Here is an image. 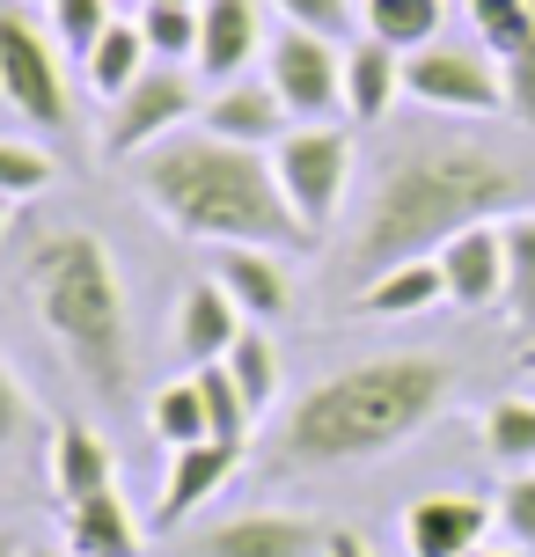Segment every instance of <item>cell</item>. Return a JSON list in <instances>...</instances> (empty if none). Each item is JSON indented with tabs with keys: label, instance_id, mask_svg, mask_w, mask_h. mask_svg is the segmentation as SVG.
I'll return each mask as SVG.
<instances>
[{
	"label": "cell",
	"instance_id": "cell-11",
	"mask_svg": "<svg viewBox=\"0 0 535 557\" xmlns=\"http://www.w3.org/2000/svg\"><path fill=\"white\" fill-rule=\"evenodd\" d=\"M484 529H499V513L470 492H425L403 513V550L411 557H470L484 550Z\"/></svg>",
	"mask_w": 535,
	"mask_h": 557
},
{
	"label": "cell",
	"instance_id": "cell-38",
	"mask_svg": "<svg viewBox=\"0 0 535 557\" xmlns=\"http://www.w3.org/2000/svg\"><path fill=\"white\" fill-rule=\"evenodd\" d=\"M470 557H535V550H521V543H484V550H470Z\"/></svg>",
	"mask_w": 535,
	"mask_h": 557
},
{
	"label": "cell",
	"instance_id": "cell-27",
	"mask_svg": "<svg viewBox=\"0 0 535 557\" xmlns=\"http://www.w3.org/2000/svg\"><path fill=\"white\" fill-rule=\"evenodd\" d=\"M147 433L170 447H198L213 441V425H206V396H198V382H162L154 389V404H147Z\"/></svg>",
	"mask_w": 535,
	"mask_h": 557
},
{
	"label": "cell",
	"instance_id": "cell-4",
	"mask_svg": "<svg viewBox=\"0 0 535 557\" xmlns=\"http://www.w3.org/2000/svg\"><path fill=\"white\" fill-rule=\"evenodd\" d=\"M23 294L88 396L117 404L133 389V315H125V278H117L103 235H88V227L37 235L23 250Z\"/></svg>",
	"mask_w": 535,
	"mask_h": 557
},
{
	"label": "cell",
	"instance_id": "cell-1",
	"mask_svg": "<svg viewBox=\"0 0 535 557\" xmlns=\"http://www.w3.org/2000/svg\"><path fill=\"white\" fill-rule=\"evenodd\" d=\"M521 198H528V162H513V154L484 147V139H448V133L396 139L382 154V169H374L360 227H352L345 278L366 286L389 264L440 257L462 227L521 213Z\"/></svg>",
	"mask_w": 535,
	"mask_h": 557
},
{
	"label": "cell",
	"instance_id": "cell-17",
	"mask_svg": "<svg viewBox=\"0 0 535 557\" xmlns=\"http://www.w3.org/2000/svg\"><path fill=\"white\" fill-rule=\"evenodd\" d=\"M235 462H242V447L227 441H198V447H176L170 470H162V499H154V521L162 529H176V521H191L198 506L221 492L227 476H235Z\"/></svg>",
	"mask_w": 535,
	"mask_h": 557
},
{
	"label": "cell",
	"instance_id": "cell-21",
	"mask_svg": "<svg viewBox=\"0 0 535 557\" xmlns=\"http://www.w3.org/2000/svg\"><path fill=\"white\" fill-rule=\"evenodd\" d=\"M66 550H74V557H140V529H133V506L117 499V492L66 506Z\"/></svg>",
	"mask_w": 535,
	"mask_h": 557
},
{
	"label": "cell",
	"instance_id": "cell-12",
	"mask_svg": "<svg viewBox=\"0 0 535 557\" xmlns=\"http://www.w3.org/2000/svg\"><path fill=\"white\" fill-rule=\"evenodd\" d=\"M433 264H440V278H448V301L455 308H499V301H507V227H499V221L462 227Z\"/></svg>",
	"mask_w": 535,
	"mask_h": 557
},
{
	"label": "cell",
	"instance_id": "cell-14",
	"mask_svg": "<svg viewBox=\"0 0 535 557\" xmlns=\"http://www.w3.org/2000/svg\"><path fill=\"white\" fill-rule=\"evenodd\" d=\"M213 278L227 286V301L242 308L250 323H279L286 308H294V272L279 264V250L227 243V250H213Z\"/></svg>",
	"mask_w": 535,
	"mask_h": 557
},
{
	"label": "cell",
	"instance_id": "cell-5",
	"mask_svg": "<svg viewBox=\"0 0 535 557\" xmlns=\"http://www.w3.org/2000/svg\"><path fill=\"white\" fill-rule=\"evenodd\" d=\"M352 133L345 125H294V133L272 147V169H279V191L294 206V221L309 227L315 243L331 235L345 191H352Z\"/></svg>",
	"mask_w": 535,
	"mask_h": 557
},
{
	"label": "cell",
	"instance_id": "cell-19",
	"mask_svg": "<svg viewBox=\"0 0 535 557\" xmlns=\"http://www.w3.org/2000/svg\"><path fill=\"white\" fill-rule=\"evenodd\" d=\"M440 301H448V278H440V264H433V257H419V264H389L382 278L352 286V315H366V323L425 315V308H440Z\"/></svg>",
	"mask_w": 535,
	"mask_h": 557
},
{
	"label": "cell",
	"instance_id": "cell-2",
	"mask_svg": "<svg viewBox=\"0 0 535 557\" xmlns=\"http://www.w3.org/2000/svg\"><path fill=\"white\" fill-rule=\"evenodd\" d=\"M455 389H462V367L440 360V352H374V360H352L286 404L264 462L279 476H331V470L382 462L403 441H419L425 425H440Z\"/></svg>",
	"mask_w": 535,
	"mask_h": 557
},
{
	"label": "cell",
	"instance_id": "cell-39",
	"mask_svg": "<svg viewBox=\"0 0 535 557\" xmlns=\"http://www.w3.org/2000/svg\"><path fill=\"white\" fill-rule=\"evenodd\" d=\"M0 557H29V550H23V543H15L8 529H0Z\"/></svg>",
	"mask_w": 535,
	"mask_h": 557
},
{
	"label": "cell",
	"instance_id": "cell-3",
	"mask_svg": "<svg viewBox=\"0 0 535 557\" xmlns=\"http://www.w3.org/2000/svg\"><path fill=\"white\" fill-rule=\"evenodd\" d=\"M133 191L154 221H170L184 243H257V250H315V235L294 221V206L279 191V169L257 147L198 133L154 139L133 162Z\"/></svg>",
	"mask_w": 535,
	"mask_h": 557
},
{
	"label": "cell",
	"instance_id": "cell-26",
	"mask_svg": "<svg viewBox=\"0 0 535 557\" xmlns=\"http://www.w3.org/2000/svg\"><path fill=\"white\" fill-rule=\"evenodd\" d=\"M191 382H198V396H206V425H213V441H227V447H250L257 411H250V396H242V382L227 374V360L191 367Z\"/></svg>",
	"mask_w": 535,
	"mask_h": 557
},
{
	"label": "cell",
	"instance_id": "cell-25",
	"mask_svg": "<svg viewBox=\"0 0 535 557\" xmlns=\"http://www.w3.org/2000/svg\"><path fill=\"white\" fill-rule=\"evenodd\" d=\"M507 315H513V331H521V345H528V360H535V213L521 206V213H507Z\"/></svg>",
	"mask_w": 535,
	"mask_h": 557
},
{
	"label": "cell",
	"instance_id": "cell-40",
	"mask_svg": "<svg viewBox=\"0 0 535 557\" xmlns=\"http://www.w3.org/2000/svg\"><path fill=\"white\" fill-rule=\"evenodd\" d=\"M8 213H15V198H0V235H8Z\"/></svg>",
	"mask_w": 535,
	"mask_h": 557
},
{
	"label": "cell",
	"instance_id": "cell-41",
	"mask_svg": "<svg viewBox=\"0 0 535 557\" xmlns=\"http://www.w3.org/2000/svg\"><path fill=\"white\" fill-rule=\"evenodd\" d=\"M170 8H198V0H170Z\"/></svg>",
	"mask_w": 535,
	"mask_h": 557
},
{
	"label": "cell",
	"instance_id": "cell-6",
	"mask_svg": "<svg viewBox=\"0 0 535 557\" xmlns=\"http://www.w3.org/2000/svg\"><path fill=\"white\" fill-rule=\"evenodd\" d=\"M0 96L37 133H66L74 125V88H66L59 45H45V29L29 15H15V8H0Z\"/></svg>",
	"mask_w": 535,
	"mask_h": 557
},
{
	"label": "cell",
	"instance_id": "cell-23",
	"mask_svg": "<svg viewBox=\"0 0 535 557\" xmlns=\"http://www.w3.org/2000/svg\"><path fill=\"white\" fill-rule=\"evenodd\" d=\"M477 441L499 470H535V396H492L477 418Z\"/></svg>",
	"mask_w": 535,
	"mask_h": 557
},
{
	"label": "cell",
	"instance_id": "cell-32",
	"mask_svg": "<svg viewBox=\"0 0 535 557\" xmlns=\"http://www.w3.org/2000/svg\"><path fill=\"white\" fill-rule=\"evenodd\" d=\"M45 8H52V29L74 59H88V45L117 23V0H45Z\"/></svg>",
	"mask_w": 535,
	"mask_h": 557
},
{
	"label": "cell",
	"instance_id": "cell-28",
	"mask_svg": "<svg viewBox=\"0 0 535 557\" xmlns=\"http://www.w3.org/2000/svg\"><path fill=\"white\" fill-rule=\"evenodd\" d=\"M140 37L162 66H191L198 59V8H170V0H140Z\"/></svg>",
	"mask_w": 535,
	"mask_h": 557
},
{
	"label": "cell",
	"instance_id": "cell-45",
	"mask_svg": "<svg viewBox=\"0 0 535 557\" xmlns=\"http://www.w3.org/2000/svg\"><path fill=\"white\" fill-rule=\"evenodd\" d=\"M528 8H535V0H528Z\"/></svg>",
	"mask_w": 535,
	"mask_h": 557
},
{
	"label": "cell",
	"instance_id": "cell-8",
	"mask_svg": "<svg viewBox=\"0 0 535 557\" xmlns=\"http://www.w3.org/2000/svg\"><path fill=\"white\" fill-rule=\"evenodd\" d=\"M198 111V88H191V66H147L140 82L125 88L111 103V125H103V154H117V162H140L154 139H170L184 117Z\"/></svg>",
	"mask_w": 535,
	"mask_h": 557
},
{
	"label": "cell",
	"instance_id": "cell-30",
	"mask_svg": "<svg viewBox=\"0 0 535 557\" xmlns=\"http://www.w3.org/2000/svg\"><path fill=\"white\" fill-rule=\"evenodd\" d=\"M227 374L242 382L250 411L264 418V404L279 396V352H272V337H264V331H242V337H235V352H227Z\"/></svg>",
	"mask_w": 535,
	"mask_h": 557
},
{
	"label": "cell",
	"instance_id": "cell-18",
	"mask_svg": "<svg viewBox=\"0 0 535 557\" xmlns=\"http://www.w3.org/2000/svg\"><path fill=\"white\" fill-rule=\"evenodd\" d=\"M52 492L66 506L117 492V455H111V441H103L96 425H82V418H66V425L52 433Z\"/></svg>",
	"mask_w": 535,
	"mask_h": 557
},
{
	"label": "cell",
	"instance_id": "cell-43",
	"mask_svg": "<svg viewBox=\"0 0 535 557\" xmlns=\"http://www.w3.org/2000/svg\"><path fill=\"white\" fill-rule=\"evenodd\" d=\"M528 382H535V360H528Z\"/></svg>",
	"mask_w": 535,
	"mask_h": 557
},
{
	"label": "cell",
	"instance_id": "cell-44",
	"mask_svg": "<svg viewBox=\"0 0 535 557\" xmlns=\"http://www.w3.org/2000/svg\"><path fill=\"white\" fill-rule=\"evenodd\" d=\"M448 8H455V0H448Z\"/></svg>",
	"mask_w": 535,
	"mask_h": 557
},
{
	"label": "cell",
	"instance_id": "cell-35",
	"mask_svg": "<svg viewBox=\"0 0 535 557\" xmlns=\"http://www.w3.org/2000/svg\"><path fill=\"white\" fill-rule=\"evenodd\" d=\"M499 74H507V111L535 133V37L513 59H499Z\"/></svg>",
	"mask_w": 535,
	"mask_h": 557
},
{
	"label": "cell",
	"instance_id": "cell-34",
	"mask_svg": "<svg viewBox=\"0 0 535 557\" xmlns=\"http://www.w3.org/2000/svg\"><path fill=\"white\" fill-rule=\"evenodd\" d=\"M37 433V411H29V389L15 382V367L0 360V455H15V447Z\"/></svg>",
	"mask_w": 535,
	"mask_h": 557
},
{
	"label": "cell",
	"instance_id": "cell-37",
	"mask_svg": "<svg viewBox=\"0 0 535 557\" xmlns=\"http://www.w3.org/2000/svg\"><path fill=\"white\" fill-rule=\"evenodd\" d=\"M323 557H366V550H360V535H352V529H331V550H323Z\"/></svg>",
	"mask_w": 535,
	"mask_h": 557
},
{
	"label": "cell",
	"instance_id": "cell-10",
	"mask_svg": "<svg viewBox=\"0 0 535 557\" xmlns=\"http://www.w3.org/2000/svg\"><path fill=\"white\" fill-rule=\"evenodd\" d=\"M331 550V529L309 521V513H272V506H257V513H235L221 529H206L184 543V557H323Z\"/></svg>",
	"mask_w": 535,
	"mask_h": 557
},
{
	"label": "cell",
	"instance_id": "cell-31",
	"mask_svg": "<svg viewBox=\"0 0 535 557\" xmlns=\"http://www.w3.org/2000/svg\"><path fill=\"white\" fill-rule=\"evenodd\" d=\"M59 162L45 147H29V139H0V198H37L52 191Z\"/></svg>",
	"mask_w": 535,
	"mask_h": 557
},
{
	"label": "cell",
	"instance_id": "cell-20",
	"mask_svg": "<svg viewBox=\"0 0 535 557\" xmlns=\"http://www.w3.org/2000/svg\"><path fill=\"white\" fill-rule=\"evenodd\" d=\"M396 96H403V52H389L382 37H360V45H345V117H360V125H382Z\"/></svg>",
	"mask_w": 535,
	"mask_h": 557
},
{
	"label": "cell",
	"instance_id": "cell-9",
	"mask_svg": "<svg viewBox=\"0 0 535 557\" xmlns=\"http://www.w3.org/2000/svg\"><path fill=\"white\" fill-rule=\"evenodd\" d=\"M264 82L279 88L286 117H309V125H323V117L345 103V52L331 45V37H315V29H294V23H286L279 37H272V52H264Z\"/></svg>",
	"mask_w": 535,
	"mask_h": 557
},
{
	"label": "cell",
	"instance_id": "cell-16",
	"mask_svg": "<svg viewBox=\"0 0 535 557\" xmlns=\"http://www.w3.org/2000/svg\"><path fill=\"white\" fill-rule=\"evenodd\" d=\"M264 45V23H257V0H198V74L213 82H242V66Z\"/></svg>",
	"mask_w": 535,
	"mask_h": 557
},
{
	"label": "cell",
	"instance_id": "cell-29",
	"mask_svg": "<svg viewBox=\"0 0 535 557\" xmlns=\"http://www.w3.org/2000/svg\"><path fill=\"white\" fill-rule=\"evenodd\" d=\"M462 8H470V29H477V45L492 59H513L535 37V8L528 0H462Z\"/></svg>",
	"mask_w": 535,
	"mask_h": 557
},
{
	"label": "cell",
	"instance_id": "cell-36",
	"mask_svg": "<svg viewBox=\"0 0 535 557\" xmlns=\"http://www.w3.org/2000/svg\"><path fill=\"white\" fill-rule=\"evenodd\" d=\"M279 15L294 29H315V37H338L352 23V0H279Z\"/></svg>",
	"mask_w": 535,
	"mask_h": 557
},
{
	"label": "cell",
	"instance_id": "cell-13",
	"mask_svg": "<svg viewBox=\"0 0 535 557\" xmlns=\"http://www.w3.org/2000/svg\"><path fill=\"white\" fill-rule=\"evenodd\" d=\"M198 125L213 139H235V147H257V154H272L286 139V103L272 82H221L213 96H206V111H198Z\"/></svg>",
	"mask_w": 535,
	"mask_h": 557
},
{
	"label": "cell",
	"instance_id": "cell-42",
	"mask_svg": "<svg viewBox=\"0 0 535 557\" xmlns=\"http://www.w3.org/2000/svg\"><path fill=\"white\" fill-rule=\"evenodd\" d=\"M29 557H52V550H29Z\"/></svg>",
	"mask_w": 535,
	"mask_h": 557
},
{
	"label": "cell",
	"instance_id": "cell-33",
	"mask_svg": "<svg viewBox=\"0 0 535 557\" xmlns=\"http://www.w3.org/2000/svg\"><path fill=\"white\" fill-rule=\"evenodd\" d=\"M499 529H507V543H521V550H535V470H513L507 484H499Z\"/></svg>",
	"mask_w": 535,
	"mask_h": 557
},
{
	"label": "cell",
	"instance_id": "cell-15",
	"mask_svg": "<svg viewBox=\"0 0 535 557\" xmlns=\"http://www.w3.org/2000/svg\"><path fill=\"white\" fill-rule=\"evenodd\" d=\"M242 331H250V315H242V308L227 301V286H221L213 272L184 286V308H176V352H184L191 367H206V360H227Z\"/></svg>",
	"mask_w": 535,
	"mask_h": 557
},
{
	"label": "cell",
	"instance_id": "cell-7",
	"mask_svg": "<svg viewBox=\"0 0 535 557\" xmlns=\"http://www.w3.org/2000/svg\"><path fill=\"white\" fill-rule=\"evenodd\" d=\"M403 96L425 111H455V117H492L507 111V74L484 45H448L433 37L425 52H403Z\"/></svg>",
	"mask_w": 535,
	"mask_h": 557
},
{
	"label": "cell",
	"instance_id": "cell-22",
	"mask_svg": "<svg viewBox=\"0 0 535 557\" xmlns=\"http://www.w3.org/2000/svg\"><path fill=\"white\" fill-rule=\"evenodd\" d=\"M147 66H154V52H147V37H140V23H133V15H117V23L88 45V59H82L88 88H96L103 103H117V96L147 74Z\"/></svg>",
	"mask_w": 535,
	"mask_h": 557
},
{
	"label": "cell",
	"instance_id": "cell-24",
	"mask_svg": "<svg viewBox=\"0 0 535 557\" xmlns=\"http://www.w3.org/2000/svg\"><path fill=\"white\" fill-rule=\"evenodd\" d=\"M360 23L389 52H425L448 23V0H360Z\"/></svg>",
	"mask_w": 535,
	"mask_h": 557
}]
</instances>
